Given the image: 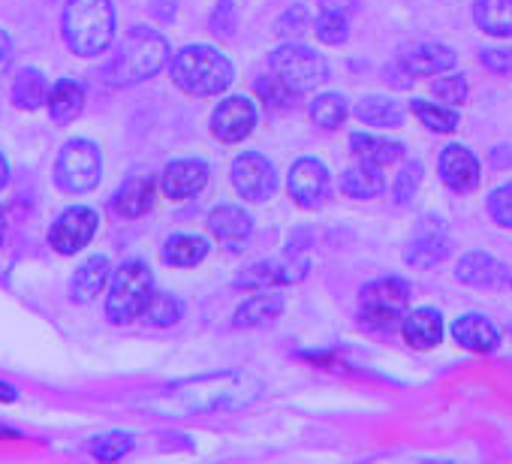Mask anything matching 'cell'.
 <instances>
[{
	"mask_svg": "<svg viewBox=\"0 0 512 464\" xmlns=\"http://www.w3.org/2000/svg\"><path fill=\"white\" fill-rule=\"evenodd\" d=\"M4 229H7V223H4V211H0V242H4Z\"/></svg>",
	"mask_w": 512,
	"mask_h": 464,
	"instance_id": "c3c4849f",
	"label": "cell"
},
{
	"mask_svg": "<svg viewBox=\"0 0 512 464\" xmlns=\"http://www.w3.org/2000/svg\"><path fill=\"white\" fill-rule=\"evenodd\" d=\"M386 190V178L380 172V166L374 163H356L350 169H344L341 175V193L350 199H374Z\"/></svg>",
	"mask_w": 512,
	"mask_h": 464,
	"instance_id": "cb8c5ba5",
	"label": "cell"
},
{
	"mask_svg": "<svg viewBox=\"0 0 512 464\" xmlns=\"http://www.w3.org/2000/svg\"><path fill=\"white\" fill-rule=\"evenodd\" d=\"M509 287H512V281H509Z\"/></svg>",
	"mask_w": 512,
	"mask_h": 464,
	"instance_id": "681fc988",
	"label": "cell"
},
{
	"mask_svg": "<svg viewBox=\"0 0 512 464\" xmlns=\"http://www.w3.org/2000/svg\"><path fill=\"white\" fill-rule=\"evenodd\" d=\"M452 338L473 353H491L500 344V332L494 329V323L482 314H464L452 323Z\"/></svg>",
	"mask_w": 512,
	"mask_h": 464,
	"instance_id": "d6986e66",
	"label": "cell"
},
{
	"mask_svg": "<svg viewBox=\"0 0 512 464\" xmlns=\"http://www.w3.org/2000/svg\"><path fill=\"white\" fill-rule=\"evenodd\" d=\"M482 64L494 73H509L512 70V49H488V52H482Z\"/></svg>",
	"mask_w": 512,
	"mask_h": 464,
	"instance_id": "b9f144b4",
	"label": "cell"
},
{
	"mask_svg": "<svg viewBox=\"0 0 512 464\" xmlns=\"http://www.w3.org/2000/svg\"><path fill=\"white\" fill-rule=\"evenodd\" d=\"M16 398H19L16 386H10V383H0V401H16Z\"/></svg>",
	"mask_w": 512,
	"mask_h": 464,
	"instance_id": "f6af8a7d",
	"label": "cell"
},
{
	"mask_svg": "<svg viewBox=\"0 0 512 464\" xmlns=\"http://www.w3.org/2000/svg\"><path fill=\"white\" fill-rule=\"evenodd\" d=\"M208 184V166L202 160H175L163 172V193L169 199H190Z\"/></svg>",
	"mask_w": 512,
	"mask_h": 464,
	"instance_id": "ac0fdd59",
	"label": "cell"
},
{
	"mask_svg": "<svg viewBox=\"0 0 512 464\" xmlns=\"http://www.w3.org/2000/svg\"><path fill=\"white\" fill-rule=\"evenodd\" d=\"M308 272V260L305 257H281V260H263V263H253L250 269H244L235 278V287L244 290H269V287H284V284H296L302 281Z\"/></svg>",
	"mask_w": 512,
	"mask_h": 464,
	"instance_id": "8fae6325",
	"label": "cell"
},
{
	"mask_svg": "<svg viewBox=\"0 0 512 464\" xmlns=\"http://www.w3.org/2000/svg\"><path fill=\"white\" fill-rule=\"evenodd\" d=\"M205 257H208V242L202 236H187V232H178V236H172L163 245V260L169 266H178V269H193Z\"/></svg>",
	"mask_w": 512,
	"mask_h": 464,
	"instance_id": "4316f807",
	"label": "cell"
},
{
	"mask_svg": "<svg viewBox=\"0 0 512 464\" xmlns=\"http://www.w3.org/2000/svg\"><path fill=\"white\" fill-rule=\"evenodd\" d=\"M440 178L455 193H470L479 184V160L464 145H446L440 154Z\"/></svg>",
	"mask_w": 512,
	"mask_h": 464,
	"instance_id": "2e32d148",
	"label": "cell"
},
{
	"mask_svg": "<svg viewBox=\"0 0 512 464\" xmlns=\"http://www.w3.org/2000/svg\"><path fill=\"white\" fill-rule=\"evenodd\" d=\"M49 115L58 124H70L79 118L82 106H85V88L73 79H61L52 91H49Z\"/></svg>",
	"mask_w": 512,
	"mask_h": 464,
	"instance_id": "d4e9b609",
	"label": "cell"
},
{
	"mask_svg": "<svg viewBox=\"0 0 512 464\" xmlns=\"http://www.w3.org/2000/svg\"><path fill=\"white\" fill-rule=\"evenodd\" d=\"M347 115H350V106H347V100H344L341 94H320V97L311 103V118H314L320 127L335 130V127H341V124L347 121Z\"/></svg>",
	"mask_w": 512,
	"mask_h": 464,
	"instance_id": "d6a6232c",
	"label": "cell"
},
{
	"mask_svg": "<svg viewBox=\"0 0 512 464\" xmlns=\"http://www.w3.org/2000/svg\"><path fill=\"white\" fill-rule=\"evenodd\" d=\"M211 31L217 37H232V31H235V7H232V0H220V4L214 7Z\"/></svg>",
	"mask_w": 512,
	"mask_h": 464,
	"instance_id": "ab89813d",
	"label": "cell"
},
{
	"mask_svg": "<svg viewBox=\"0 0 512 464\" xmlns=\"http://www.w3.org/2000/svg\"><path fill=\"white\" fill-rule=\"evenodd\" d=\"M112 205H115V211H118L121 217H142V214L154 205V178H148V175H133V178H127V181L118 187Z\"/></svg>",
	"mask_w": 512,
	"mask_h": 464,
	"instance_id": "44dd1931",
	"label": "cell"
},
{
	"mask_svg": "<svg viewBox=\"0 0 512 464\" xmlns=\"http://www.w3.org/2000/svg\"><path fill=\"white\" fill-rule=\"evenodd\" d=\"M13 55H16V46H13L10 34L0 28V76H4L13 67Z\"/></svg>",
	"mask_w": 512,
	"mask_h": 464,
	"instance_id": "ee69618b",
	"label": "cell"
},
{
	"mask_svg": "<svg viewBox=\"0 0 512 464\" xmlns=\"http://www.w3.org/2000/svg\"><path fill=\"white\" fill-rule=\"evenodd\" d=\"M305 28H308V10L302 4L287 10L278 22V34H302Z\"/></svg>",
	"mask_w": 512,
	"mask_h": 464,
	"instance_id": "60d3db41",
	"label": "cell"
},
{
	"mask_svg": "<svg viewBox=\"0 0 512 464\" xmlns=\"http://www.w3.org/2000/svg\"><path fill=\"white\" fill-rule=\"evenodd\" d=\"M232 64L211 46H187L172 58V82L193 97H214L232 85Z\"/></svg>",
	"mask_w": 512,
	"mask_h": 464,
	"instance_id": "277c9868",
	"label": "cell"
},
{
	"mask_svg": "<svg viewBox=\"0 0 512 464\" xmlns=\"http://www.w3.org/2000/svg\"><path fill=\"white\" fill-rule=\"evenodd\" d=\"M154 299V275L142 260H127L112 275V290L106 299V314L112 323H133L145 314Z\"/></svg>",
	"mask_w": 512,
	"mask_h": 464,
	"instance_id": "5b68a950",
	"label": "cell"
},
{
	"mask_svg": "<svg viewBox=\"0 0 512 464\" xmlns=\"http://www.w3.org/2000/svg\"><path fill=\"white\" fill-rule=\"evenodd\" d=\"M0 437H19L16 431H10V428H4V425H0Z\"/></svg>",
	"mask_w": 512,
	"mask_h": 464,
	"instance_id": "7dc6e473",
	"label": "cell"
},
{
	"mask_svg": "<svg viewBox=\"0 0 512 464\" xmlns=\"http://www.w3.org/2000/svg\"><path fill=\"white\" fill-rule=\"evenodd\" d=\"M473 19L491 37H512V0H476Z\"/></svg>",
	"mask_w": 512,
	"mask_h": 464,
	"instance_id": "484cf974",
	"label": "cell"
},
{
	"mask_svg": "<svg viewBox=\"0 0 512 464\" xmlns=\"http://www.w3.org/2000/svg\"><path fill=\"white\" fill-rule=\"evenodd\" d=\"M350 148L362 163H374L380 169L386 163H395L401 157V151H404L401 142H389V139H380V136H371V133H353Z\"/></svg>",
	"mask_w": 512,
	"mask_h": 464,
	"instance_id": "83f0119b",
	"label": "cell"
},
{
	"mask_svg": "<svg viewBox=\"0 0 512 464\" xmlns=\"http://www.w3.org/2000/svg\"><path fill=\"white\" fill-rule=\"evenodd\" d=\"M488 214H491V220L497 226L512 229V181L503 184V187H497V190H491V196H488Z\"/></svg>",
	"mask_w": 512,
	"mask_h": 464,
	"instance_id": "8d00e7d4",
	"label": "cell"
},
{
	"mask_svg": "<svg viewBox=\"0 0 512 464\" xmlns=\"http://www.w3.org/2000/svg\"><path fill=\"white\" fill-rule=\"evenodd\" d=\"M362 0H320V13H338V16H353Z\"/></svg>",
	"mask_w": 512,
	"mask_h": 464,
	"instance_id": "7bdbcfd3",
	"label": "cell"
},
{
	"mask_svg": "<svg viewBox=\"0 0 512 464\" xmlns=\"http://www.w3.org/2000/svg\"><path fill=\"white\" fill-rule=\"evenodd\" d=\"M455 52L443 43H416L410 49H404L401 55V67L410 76H437L455 67Z\"/></svg>",
	"mask_w": 512,
	"mask_h": 464,
	"instance_id": "e0dca14e",
	"label": "cell"
},
{
	"mask_svg": "<svg viewBox=\"0 0 512 464\" xmlns=\"http://www.w3.org/2000/svg\"><path fill=\"white\" fill-rule=\"evenodd\" d=\"M232 184L250 202H266L278 190L275 166L256 151H244L232 160Z\"/></svg>",
	"mask_w": 512,
	"mask_h": 464,
	"instance_id": "30bf717a",
	"label": "cell"
},
{
	"mask_svg": "<svg viewBox=\"0 0 512 464\" xmlns=\"http://www.w3.org/2000/svg\"><path fill=\"white\" fill-rule=\"evenodd\" d=\"M250 229H253V220L238 205H217L208 214V232L229 251H241V245L250 236Z\"/></svg>",
	"mask_w": 512,
	"mask_h": 464,
	"instance_id": "9a60e30c",
	"label": "cell"
},
{
	"mask_svg": "<svg viewBox=\"0 0 512 464\" xmlns=\"http://www.w3.org/2000/svg\"><path fill=\"white\" fill-rule=\"evenodd\" d=\"M100 214L88 205H73L67 208L49 229V242L58 254H79L82 248L91 245L97 236Z\"/></svg>",
	"mask_w": 512,
	"mask_h": 464,
	"instance_id": "9c48e42d",
	"label": "cell"
},
{
	"mask_svg": "<svg viewBox=\"0 0 512 464\" xmlns=\"http://www.w3.org/2000/svg\"><path fill=\"white\" fill-rule=\"evenodd\" d=\"M284 311V299L275 293H260L250 296L238 311H235V326H266L272 320H278Z\"/></svg>",
	"mask_w": 512,
	"mask_h": 464,
	"instance_id": "f1b7e54d",
	"label": "cell"
},
{
	"mask_svg": "<svg viewBox=\"0 0 512 464\" xmlns=\"http://www.w3.org/2000/svg\"><path fill=\"white\" fill-rule=\"evenodd\" d=\"M100 172H103V160H100V148L88 139H73L64 145L58 166H55V178L58 187L70 190V193H88L100 184Z\"/></svg>",
	"mask_w": 512,
	"mask_h": 464,
	"instance_id": "ba28073f",
	"label": "cell"
},
{
	"mask_svg": "<svg viewBox=\"0 0 512 464\" xmlns=\"http://www.w3.org/2000/svg\"><path fill=\"white\" fill-rule=\"evenodd\" d=\"M109 278H112V263L106 260V257H91L88 263H82L79 266V272L73 275V284H70V293H73V299L76 302H94L100 293H103V287L109 284Z\"/></svg>",
	"mask_w": 512,
	"mask_h": 464,
	"instance_id": "603a6c76",
	"label": "cell"
},
{
	"mask_svg": "<svg viewBox=\"0 0 512 464\" xmlns=\"http://www.w3.org/2000/svg\"><path fill=\"white\" fill-rule=\"evenodd\" d=\"M115 37V7L112 0H70L64 7V40L82 55H100Z\"/></svg>",
	"mask_w": 512,
	"mask_h": 464,
	"instance_id": "3957f363",
	"label": "cell"
},
{
	"mask_svg": "<svg viewBox=\"0 0 512 464\" xmlns=\"http://www.w3.org/2000/svg\"><path fill=\"white\" fill-rule=\"evenodd\" d=\"M413 115L434 133H452L458 127V112L455 106H437V103H428V100H413L410 103Z\"/></svg>",
	"mask_w": 512,
	"mask_h": 464,
	"instance_id": "1f68e13d",
	"label": "cell"
},
{
	"mask_svg": "<svg viewBox=\"0 0 512 464\" xmlns=\"http://www.w3.org/2000/svg\"><path fill=\"white\" fill-rule=\"evenodd\" d=\"M269 67L293 94L311 91V88H317V85H323L329 79L326 58L317 55L314 49L302 46V43H287V46L275 49L272 58H269Z\"/></svg>",
	"mask_w": 512,
	"mask_h": 464,
	"instance_id": "52a82bcc",
	"label": "cell"
},
{
	"mask_svg": "<svg viewBox=\"0 0 512 464\" xmlns=\"http://www.w3.org/2000/svg\"><path fill=\"white\" fill-rule=\"evenodd\" d=\"M130 449H133V437L127 431H109V434H100V437L91 440V452L100 461H118Z\"/></svg>",
	"mask_w": 512,
	"mask_h": 464,
	"instance_id": "e575fe53",
	"label": "cell"
},
{
	"mask_svg": "<svg viewBox=\"0 0 512 464\" xmlns=\"http://www.w3.org/2000/svg\"><path fill=\"white\" fill-rule=\"evenodd\" d=\"M446 254H449V239H446V232L440 226H434V229H419L416 232L413 242L404 251V260L410 266H416V269H428V266L446 260Z\"/></svg>",
	"mask_w": 512,
	"mask_h": 464,
	"instance_id": "ffe728a7",
	"label": "cell"
},
{
	"mask_svg": "<svg viewBox=\"0 0 512 464\" xmlns=\"http://www.w3.org/2000/svg\"><path fill=\"white\" fill-rule=\"evenodd\" d=\"M13 103L19 109H40L43 103H49V82L40 70L28 67L16 76V85H13Z\"/></svg>",
	"mask_w": 512,
	"mask_h": 464,
	"instance_id": "f546056e",
	"label": "cell"
},
{
	"mask_svg": "<svg viewBox=\"0 0 512 464\" xmlns=\"http://www.w3.org/2000/svg\"><path fill=\"white\" fill-rule=\"evenodd\" d=\"M329 169L314 160V157H302L293 163L290 169V196L302 205V208H320L329 199Z\"/></svg>",
	"mask_w": 512,
	"mask_h": 464,
	"instance_id": "4fadbf2b",
	"label": "cell"
},
{
	"mask_svg": "<svg viewBox=\"0 0 512 464\" xmlns=\"http://www.w3.org/2000/svg\"><path fill=\"white\" fill-rule=\"evenodd\" d=\"M10 181V166H7V157L0 154V187H4Z\"/></svg>",
	"mask_w": 512,
	"mask_h": 464,
	"instance_id": "bcb514c9",
	"label": "cell"
},
{
	"mask_svg": "<svg viewBox=\"0 0 512 464\" xmlns=\"http://www.w3.org/2000/svg\"><path fill=\"white\" fill-rule=\"evenodd\" d=\"M455 278H458L461 284H467V287H476V290H497V287H503V284L512 281L509 269H506L497 257H491V254H485V251H470V254H464V257L458 260Z\"/></svg>",
	"mask_w": 512,
	"mask_h": 464,
	"instance_id": "5bb4252c",
	"label": "cell"
},
{
	"mask_svg": "<svg viewBox=\"0 0 512 464\" xmlns=\"http://www.w3.org/2000/svg\"><path fill=\"white\" fill-rule=\"evenodd\" d=\"M314 34L320 43L326 46H341L350 34L347 28V16H338V13H320V19L314 22Z\"/></svg>",
	"mask_w": 512,
	"mask_h": 464,
	"instance_id": "d590c367",
	"label": "cell"
},
{
	"mask_svg": "<svg viewBox=\"0 0 512 464\" xmlns=\"http://www.w3.org/2000/svg\"><path fill=\"white\" fill-rule=\"evenodd\" d=\"M434 97L446 106H461L467 100V82L464 76H446V79H437L434 85Z\"/></svg>",
	"mask_w": 512,
	"mask_h": 464,
	"instance_id": "74e56055",
	"label": "cell"
},
{
	"mask_svg": "<svg viewBox=\"0 0 512 464\" xmlns=\"http://www.w3.org/2000/svg\"><path fill=\"white\" fill-rule=\"evenodd\" d=\"M356 118L368 127H401L404 112L395 100L389 97H365L356 106Z\"/></svg>",
	"mask_w": 512,
	"mask_h": 464,
	"instance_id": "4dcf8cb0",
	"label": "cell"
},
{
	"mask_svg": "<svg viewBox=\"0 0 512 464\" xmlns=\"http://www.w3.org/2000/svg\"><path fill=\"white\" fill-rule=\"evenodd\" d=\"M419 181H422V166H419V163H407V166L401 169L398 181H395V199H398L401 205L410 202L413 193L419 190Z\"/></svg>",
	"mask_w": 512,
	"mask_h": 464,
	"instance_id": "f35d334b",
	"label": "cell"
},
{
	"mask_svg": "<svg viewBox=\"0 0 512 464\" xmlns=\"http://www.w3.org/2000/svg\"><path fill=\"white\" fill-rule=\"evenodd\" d=\"M263 392V383L244 371H220V374H202L184 383H175L163 389L148 407L160 413H181V416H199V413H226L241 410L253 404Z\"/></svg>",
	"mask_w": 512,
	"mask_h": 464,
	"instance_id": "6da1fadb",
	"label": "cell"
},
{
	"mask_svg": "<svg viewBox=\"0 0 512 464\" xmlns=\"http://www.w3.org/2000/svg\"><path fill=\"white\" fill-rule=\"evenodd\" d=\"M404 338L416 350H431L443 338V317L434 308H416L413 314L404 317Z\"/></svg>",
	"mask_w": 512,
	"mask_h": 464,
	"instance_id": "7402d4cb",
	"label": "cell"
},
{
	"mask_svg": "<svg viewBox=\"0 0 512 464\" xmlns=\"http://www.w3.org/2000/svg\"><path fill=\"white\" fill-rule=\"evenodd\" d=\"M253 127H256V106L247 97H226L211 115V133L226 145L247 139Z\"/></svg>",
	"mask_w": 512,
	"mask_h": 464,
	"instance_id": "7c38bea8",
	"label": "cell"
},
{
	"mask_svg": "<svg viewBox=\"0 0 512 464\" xmlns=\"http://www.w3.org/2000/svg\"><path fill=\"white\" fill-rule=\"evenodd\" d=\"M407 305H410V287L401 278L371 281L359 293V317H362V323L371 326V329H380V332L395 329L398 323H404Z\"/></svg>",
	"mask_w": 512,
	"mask_h": 464,
	"instance_id": "8992f818",
	"label": "cell"
},
{
	"mask_svg": "<svg viewBox=\"0 0 512 464\" xmlns=\"http://www.w3.org/2000/svg\"><path fill=\"white\" fill-rule=\"evenodd\" d=\"M181 314H184V305H181V299H175V296H169V293H154V299H151V305L145 308V323H151V326H175L178 320H181Z\"/></svg>",
	"mask_w": 512,
	"mask_h": 464,
	"instance_id": "836d02e7",
	"label": "cell"
},
{
	"mask_svg": "<svg viewBox=\"0 0 512 464\" xmlns=\"http://www.w3.org/2000/svg\"><path fill=\"white\" fill-rule=\"evenodd\" d=\"M169 61V43L151 28H133L106 67V82L127 88L154 79Z\"/></svg>",
	"mask_w": 512,
	"mask_h": 464,
	"instance_id": "7a4b0ae2",
	"label": "cell"
}]
</instances>
